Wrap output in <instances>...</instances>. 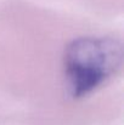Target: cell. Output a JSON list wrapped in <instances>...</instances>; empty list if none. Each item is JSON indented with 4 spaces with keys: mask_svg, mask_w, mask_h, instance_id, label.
I'll return each mask as SVG.
<instances>
[{
    "mask_svg": "<svg viewBox=\"0 0 124 125\" xmlns=\"http://www.w3.org/2000/svg\"><path fill=\"white\" fill-rule=\"evenodd\" d=\"M121 42L110 38H80L72 42L65 57L69 91L80 97L97 87L122 64Z\"/></svg>",
    "mask_w": 124,
    "mask_h": 125,
    "instance_id": "obj_1",
    "label": "cell"
}]
</instances>
